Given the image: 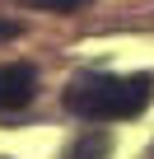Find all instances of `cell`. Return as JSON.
<instances>
[{
    "mask_svg": "<svg viewBox=\"0 0 154 159\" xmlns=\"http://www.w3.org/2000/svg\"><path fill=\"white\" fill-rule=\"evenodd\" d=\"M108 150H112L108 131H89V136H80V140L65 150V159H108Z\"/></svg>",
    "mask_w": 154,
    "mask_h": 159,
    "instance_id": "3",
    "label": "cell"
},
{
    "mask_svg": "<svg viewBox=\"0 0 154 159\" xmlns=\"http://www.w3.org/2000/svg\"><path fill=\"white\" fill-rule=\"evenodd\" d=\"M24 33V24H14V19H0V42H5V38H19Z\"/></svg>",
    "mask_w": 154,
    "mask_h": 159,
    "instance_id": "5",
    "label": "cell"
},
{
    "mask_svg": "<svg viewBox=\"0 0 154 159\" xmlns=\"http://www.w3.org/2000/svg\"><path fill=\"white\" fill-rule=\"evenodd\" d=\"M33 10H51V14H75V10H84L89 0H28Z\"/></svg>",
    "mask_w": 154,
    "mask_h": 159,
    "instance_id": "4",
    "label": "cell"
},
{
    "mask_svg": "<svg viewBox=\"0 0 154 159\" xmlns=\"http://www.w3.org/2000/svg\"><path fill=\"white\" fill-rule=\"evenodd\" d=\"M149 94V75H75L65 84V108L84 122H126L145 112Z\"/></svg>",
    "mask_w": 154,
    "mask_h": 159,
    "instance_id": "1",
    "label": "cell"
},
{
    "mask_svg": "<svg viewBox=\"0 0 154 159\" xmlns=\"http://www.w3.org/2000/svg\"><path fill=\"white\" fill-rule=\"evenodd\" d=\"M37 94V70L28 61H10L0 66V112H14V108H28Z\"/></svg>",
    "mask_w": 154,
    "mask_h": 159,
    "instance_id": "2",
    "label": "cell"
}]
</instances>
